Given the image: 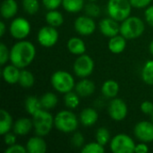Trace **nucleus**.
I'll use <instances>...</instances> for the list:
<instances>
[{
  "label": "nucleus",
  "instance_id": "obj_1",
  "mask_svg": "<svg viewBox=\"0 0 153 153\" xmlns=\"http://www.w3.org/2000/svg\"><path fill=\"white\" fill-rule=\"evenodd\" d=\"M36 57V48L29 40H18L10 49V62L20 69L28 67Z\"/></svg>",
  "mask_w": 153,
  "mask_h": 153
},
{
  "label": "nucleus",
  "instance_id": "obj_2",
  "mask_svg": "<svg viewBox=\"0 0 153 153\" xmlns=\"http://www.w3.org/2000/svg\"><path fill=\"white\" fill-rule=\"evenodd\" d=\"M80 120L78 117L70 110H61L54 117L55 127L61 133L72 134L79 126Z\"/></svg>",
  "mask_w": 153,
  "mask_h": 153
},
{
  "label": "nucleus",
  "instance_id": "obj_3",
  "mask_svg": "<svg viewBox=\"0 0 153 153\" xmlns=\"http://www.w3.org/2000/svg\"><path fill=\"white\" fill-rule=\"evenodd\" d=\"M145 30L144 22L138 16H129L120 22V34L127 40L141 37Z\"/></svg>",
  "mask_w": 153,
  "mask_h": 153
},
{
  "label": "nucleus",
  "instance_id": "obj_4",
  "mask_svg": "<svg viewBox=\"0 0 153 153\" xmlns=\"http://www.w3.org/2000/svg\"><path fill=\"white\" fill-rule=\"evenodd\" d=\"M33 130L35 134L39 136H47L55 126L54 117L47 109H40L32 116Z\"/></svg>",
  "mask_w": 153,
  "mask_h": 153
},
{
  "label": "nucleus",
  "instance_id": "obj_5",
  "mask_svg": "<svg viewBox=\"0 0 153 153\" xmlns=\"http://www.w3.org/2000/svg\"><path fill=\"white\" fill-rule=\"evenodd\" d=\"M50 82L55 91L62 94L74 90L75 87L74 76L69 72L63 70H58L53 73L50 78Z\"/></svg>",
  "mask_w": 153,
  "mask_h": 153
},
{
  "label": "nucleus",
  "instance_id": "obj_6",
  "mask_svg": "<svg viewBox=\"0 0 153 153\" xmlns=\"http://www.w3.org/2000/svg\"><path fill=\"white\" fill-rule=\"evenodd\" d=\"M132 8L129 0H108L107 13L109 17L121 22L131 15Z\"/></svg>",
  "mask_w": 153,
  "mask_h": 153
},
{
  "label": "nucleus",
  "instance_id": "obj_7",
  "mask_svg": "<svg viewBox=\"0 0 153 153\" xmlns=\"http://www.w3.org/2000/svg\"><path fill=\"white\" fill-rule=\"evenodd\" d=\"M135 145L134 140L126 134L115 135L109 143L110 151L113 153H134Z\"/></svg>",
  "mask_w": 153,
  "mask_h": 153
},
{
  "label": "nucleus",
  "instance_id": "obj_8",
  "mask_svg": "<svg viewBox=\"0 0 153 153\" xmlns=\"http://www.w3.org/2000/svg\"><path fill=\"white\" fill-rule=\"evenodd\" d=\"M94 68H95L94 60L89 55L86 54L78 56L73 66L74 74L81 79L88 78L90 75H91L94 71Z\"/></svg>",
  "mask_w": 153,
  "mask_h": 153
},
{
  "label": "nucleus",
  "instance_id": "obj_9",
  "mask_svg": "<svg viewBox=\"0 0 153 153\" xmlns=\"http://www.w3.org/2000/svg\"><path fill=\"white\" fill-rule=\"evenodd\" d=\"M30 22L23 17L14 18L9 25L10 35L17 40L25 39L30 35Z\"/></svg>",
  "mask_w": 153,
  "mask_h": 153
},
{
  "label": "nucleus",
  "instance_id": "obj_10",
  "mask_svg": "<svg viewBox=\"0 0 153 153\" xmlns=\"http://www.w3.org/2000/svg\"><path fill=\"white\" fill-rule=\"evenodd\" d=\"M59 39V33L56 28L50 25H46L41 27L37 34V39L40 46L48 48L54 47Z\"/></svg>",
  "mask_w": 153,
  "mask_h": 153
},
{
  "label": "nucleus",
  "instance_id": "obj_11",
  "mask_svg": "<svg viewBox=\"0 0 153 153\" xmlns=\"http://www.w3.org/2000/svg\"><path fill=\"white\" fill-rule=\"evenodd\" d=\"M108 113L112 120L120 122L127 117L128 107L125 100L116 97L110 100L108 107Z\"/></svg>",
  "mask_w": 153,
  "mask_h": 153
},
{
  "label": "nucleus",
  "instance_id": "obj_12",
  "mask_svg": "<svg viewBox=\"0 0 153 153\" xmlns=\"http://www.w3.org/2000/svg\"><path fill=\"white\" fill-rule=\"evenodd\" d=\"M75 31L81 36H90L96 30L97 24L92 17L88 15H81L77 17L74 22Z\"/></svg>",
  "mask_w": 153,
  "mask_h": 153
},
{
  "label": "nucleus",
  "instance_id": "obj_13",
  "mask_svg": "<svg viewBox=\"0 0 153 153\" xmlns=\"http://www.w3.org/2000/svg\"><path fill=\"white\" fill-rule=\"evenodd\" d=\"M134 134L137 140L146 143L153 142V122L151 121H140L134 128Z\"/></svg>",
  "mask_w": 153,
  "mask_h": 153
},
{
  "label": "nucleus",
  "instance_id": "obj_14",
  "mask_svg": "<svg viewBox=\"0 0 153 153\" xmlns=\"http://www.w3.org/2000/svg\"><path fill=\"white\" fill-rule=\"evenodd\" d=\"M100 31L108 38H112L120 33V23L111 17L103 18L99 22Z\"/></svg>",
  "mask_w": 153,
  "mask_h": 153
},
{
  "label": "nucleus",
  "instance_id": "obj_15",
  "mask_svg": "<svg viewBox=\"0 0 153 153\" xmlns=\"http://www.w3.org/2000/svg\"><path fill=\"white\" fill-rule=\"evenodd\" d=\"M21 70L19 67L15 66L13 64L10 65H4L2 70V77L4 81L11 85L16 84L19 82V78H20V74Z\"/></svg>",
  "mask_w": 153,
  "mask_h": 153
},
{
  "label": "nucleus",
  "instance_id": "obj_16",
  "mask_svg": "<svg viewBox=\"0 0 153 153\" xmlns=\"http://www.w3.org/2000/svg\"><path fill=\"white\" fill-rule=\"evenodd\" d=\"M95 83L88 78H82L80 82L75 83L74 87V91L81 98H87L91 96L95 92Z\"/></svg>",
  "mask_w": 153,
  "mask_h": 153
},
{
  "label": "nucleus",
  "instance_id": "obj_17",
  "mask_svg": "<svg viewBox=\"0 0 153 153\" xmlns=\"http://www.w3.org/2000/svg\"><path fill=\"white\" fill-rule=\"evenodd\" d=\"M27 152L30 153H45L47 152L48 145L43 136L35 135L30 137L25 145Z\"/></svg>",
  "mask_w": 153,
  "mask_h": 153
},
{
  "label": "nucleus",
  "instance_id": "obj_18",
  "mask_svg": "<svg viewBox=\"0 0 153 153\" xmlns=\"http://www.w3.org/2000/svg\"><path fill=\"white\" fill-rule=\"evenodd\" d=\"M79 120L81 125H82L83 126L91 127L98 122L99 114L97 110L93 108H85L81 111Z\"/></svg>",
  "mask_w": 153,
  "mask_h": 153
},
{
  "label": "nucleus",
  "instance_id": "obj_19",
  "mask_svg": "<svg viewBox=\"0 0 153 153\" xmlns=\"http://www.w3.org/2000/svg\"><path fill=\"white\" fill-rule=\"evenodd\" d=\"M32 129H33L32 119H30L28 117L18 118L13 123V132L20 136H25L29 134Z\"/></svg>",
  "mask_w": 153,
  "mask_h": 153
},
{
  "label": "nucleus",
  "instance_id": "obj_20",
  "mask_svg": "<svg viewBox=\"0 0 153 153\" xmlns=\"http://www.w3.org/2000/svg\"><path fill=\"white\" fill-rule=\"evenodd\" d=\"M126 40L127 39L124 36H122L120 33L112 38H109V40L108 43L109 51L116 55L122 53L126 48Z\"/></svg>",
  "mask_w": 153,
  "mask_h": 153
},
{
  "label": "nucleus",
  "instance_id": "obj_21",
  "mask_svg": "<svg viewBox=\"0 0 153 153\" xmlns=\"http://www.w3.org/2000/svg\"><path fill=\"white\" fill-rule=\"evenodd\" d=\"M18 12V4L15 0H4L1 4L0 13L4 20L13 18Z\"/></svg>",
  "mask_w": 153,
  "mask_h": 153
},
{
  "label": "nucleus",
  "instance_id": "obj_22",
  "mask_svg": "<svg viewBox=\"0 0 153 153\" xmlns=\"http://www.w3.org/2000/svg\"><path fill=\"white\" fill-rule=\"evenodd\" d=\"M66 47L68 51L75 56H81L82 54H85L86 51L85 42L79 37L70 38L67 41Z\"/></svg>",
  "mask_w": 153,
  "mask_h": 153
},
{
  "label": "nucleus",
  "instance_id": "obj_23",
  "mask_svg": "<svg viewBox=\"0 0 153 153\" xmlns=\"http://www.w3.org/2000/svg\"><path fill=\"white\" fill-rule=\"evenodd\" d=\"M119 92V84L115 80H107L101 86V93L107 99H114Z\"/></svg>",
  "mask_w": 153,
  "mask_h": 153
},
{
  "label": "nucleus",
  "instance_id": "obj_24",
  "mask_svg": "<svg viewBox=\"0 0 153 153\" xmlns=\"http://www.w3.org/2000/svg\"><path fill=\"white\" fill-rule=\"evenodd\" d=\"M13 120L11 114L5 110L1 109L0 111V134L4 135L6 133L13 130Z\"/></svg>",
  "mask_w": 153,
  "mask_h": 153
},
{
  "label": "nucleus",
  "instance_id": "obj_25",
  "mask_svg": "<svg viewBox=\"0 0 153 153\" xmlns=\"http://www.w3.org/2000/svg\"><path fill=\"white\" fill-rule=\"evenodd\" d=\"M45 20H46V22L48 23V25H50L55 28H58V27L62 26L65 22V18H64L63 14L56 9V10H48V13H46Z\"/></svg>",
  "mask_w": 153,
  "mask_h": 153
},
{
  "label": "nucleus",
  "instance_id": "obj_26",
  "mask_svg": "<svg viewBox=\"0 0 153 153\" xmlns=\"http://www.w3.org/2000/svg\"><path fill=\"white\" fill-rule=\"evenodd\" d=\"M24 108L26 112L30 115L31 117L36 114L38 111H39L40 109H42V105L40 102V99L35 97V96H29L26 98L25 101H24Z\"/></svg>",
  "mask_w": 153,
  "mask_h": 153
},
{
  "label": "nucleus",
  "instance_id": "obj_27",
  "mask_svg": "<svg viewBox=\"0 0 153 153\" xmlns=\"http://www.w3.org/2000/svg\"><path fill=\"white\" fill-rule=\"evenodd\" d=\"M63 8L70 13H77L83 10L85 0H63Z\"/></svg>",
  "mask_w": 153,
  "mask_h": 153
},
{
  "label": "nucleus",
  "instance_id": "obj_28",
  "mask_svg": "<svg viewBox=\"0 0 153 153\" xmlns=\"http://www.w3.org/2000/svg\"><path fill=\"white\" fill-rule=\"evenodd\" d=\"M35 83V76L34 74L27 70L26 68L22 69L21 70V74H20V78H19V82L18 84L20 86H22V88L25 89H29L30 87H32Z\"/></svg>",
  "mask_w": 153,
  "mask_h": 153
},
{
  "label": "nucleus",
  "instance_id": "obj_29",
  "mask_svg": "<svg viewBox=\"0 0 153 153\" xmlns=\"http://www.w3.org/2000/svg\"><path fill=\"white\" fill-rule=\"evenodd\" d=\"M39 99H40L42 108L44 109H47V110H49V109L56 108V106L58 103V98H57L56 94L50 92V91L44 93Z\"/></svg>",
  "mask_w": 153,
  "mask_h": 153
},
{
  "label": "nucleus",
  "instance_id": "obj_30",
  "mask_svg": "<svg viewBox=\"0 0 153 153\" xmlns=\"http://www.w3.org/2000/svg\"><path fill=\"white\" fill-rule=\"evenodd\" d=\"M80 96L74 91H71L67 93H65L64 96V103L68 109H75L80 105Z\"/></svg>",
  "mask_w": 153,
  "mask_h": 153
},
{
  "label": "nucleus",
  "instance_id": "obj_31",
  "mask_svg": "<svg viewBox=\"0 0 153 153\" xmlns=\"http://www.w3.org/2000/svg\"><path fill=\"white\" fill-rule=\"evenodd\" d=\"M142 79L148 85L153 86V60L147 61L142 69Z\"/></svg>",
  "mask_w": 153,
  "mask_h": 153
},
{
  "label": "nucleus",
  "instance_id": "obj_32",
  "mask_svg": "<svg viewBox=\"0 0 153 153\" xmlns=\"http://www.w3.org/2000/svg\"><path fill=\"white\" fill-rule=\"evenodd\" d=\"M95 138H96V141L103 146H106L108 143H110V140H111L110 133L108 129L106 127H100L96 131Z\"/></svg>",
  "mask_w": 153,
  "mask_h": 153
},
{
  "label": "nucleus",
  "instance_id": "obj_33",
  "mask_svg": "<svg viewBox=\"0 0 153 153\" xmlns=\"http://www.w3.org/2000/svg\"><path fill=\"white\" fill-rule=\"evenodd\" d=\"M22 4L24 12L30 15L37 13L39 10V0H22Z\"/></svg>",
  "mask_w": 153,
  "mask_h": 153
},
{
  "label": "nucleus",
  "instance_id": "obj_34",
  "mask_svg": "<svg viewBox=\"0 0 153 153\" xmlns=\"http://www.w3.org/2000/svg\"><path fill=\"white\" fill-rule=\"evenodd\" d=\"M105 146L96 142H91L89 143L84 144V146L81 149L82 153H104L105 152Z\"/></svg>",
  "mask_w": 153,
  "mask_h": 153
},
{
  "label": "nucleus",
  "instance_id": "obj_35",
  "mask_svg": "<svg viewBox=\"0 0 153 153\" xmlns=\"http://www.w3.org/2000/svg\"><path fill=\"white\" fill-rule=\"evenodd\" d=\"M85 14L92 17V18H97L100 15L101 10L100 7L99 6V4H96V2H89L85 4L84 8H83Z\"/></svg>",
  "mask_w": 153,
  "mask_h": 153
},
{
  "label": "nucleus",
  "instance_id": "obj_36",
  "mask_svg": "<svg viewBox=\"0 0 153 153\" xmlns=\"http://www.w3.org/2000/svg\"><path fill=\"white\" fill-rule=\"evenodd\" d=\"M71 144L74 148L82 149L85 144V138H84L83 134L78 131L74 132L72 138H71Z\"/></svg>",
  "mask_w": 153,
  "mask_h": 153
},
{
  "label": "nucleus",
  "instance_id": "obj_37",
  "mask_svg": "<svg viewBox=\"0 0 153 153\" xmlns=\"http://www.w3.org/2000/svg\"><path fill=\"white\" fill-rule=\"evenodd\" d=\"M8 61H10V49L2 42L0 44V65L4 66Z\"/></svg>",
  "mask_w": 153,
  "mask_h": 153
},
{
  "label": "nucleus",
  "instance_id": "obj_38",
  "mask_svg": "<svg viewBox=\"0 0 153 153\" xmlns=\"http://www.w3.org/2000/svg\"><path fill=\"white\" fill-rule=\"evenodd\" d=\"M63 0H42V4L47 10H56L62 5Z\"/></svg>",
  "mask_w": 153,
  "mask_h": 153
},
{
  "label": "nucleus",
  "instance_id": "obj_39",
  "mask_svg": "<svg viewBox=\"0 0 153 153\" xmlns=\"http://www.w3.org/2000/svg\"><path fill=\"white\" fill-rule=\"evenodd\" d=\"M4 152L5 153H26L27 152V149L25 146H22L21 144H18V143H14L13 145H10L8 146L5 150H4Z\"/></svg>",
  "mask_w": 153,
  "mask_h": 153
},
{
  "label": "nucleus",
  "instance_id": "obj_40",
  "mask_svg": "<svg viewBox=\"0 0 153 153\" xmlns=\"http://www.w3.org/2000/svg\"><path fill=\"white\" fill-rule=\"evenodd\" d=\"M140 109L143 114L151 116L153 113V103L150 100H144L143 102H142Z\"/></svg>",
  "mask_w": 153,
  "mask_h": 153
},
{
  "label": "nucleus",
  "instance_id": "obj_41",
  "mask_svg": "<svg viewBox=\"0 0 153 153\" xmlns=\"http://www.w3.org/2000/svg\"><path fill=\"white\" fill-rule=\"evenodd\" d=\"M4 136V143L6 146H10L13 145L14 143H16V139H17V134L13 132H8L5 134L3 135Z\"/></svg>",
  "mask_w": 153,
  "mask_h": 153
},
{
  "label": "nucleus",
  "instance_id": "obj_42",
  "mask_svg": "<svg viewBox=\"0 0 153 153\" xmlns=\"http://www.w3.org/2000/svg\"><path fill=\"white\" fill-rule=\"evenodd\" d=\"M132 6L138 9H143L148 7L152 0H129Z\"/></svg>",
  "mask_w": 153,
  "mask_h": 153
},
{
  "label": "nucleus",
  "instance_id": "obj_43",
  "mask_svg": "<svg viewBox=\"0 0 153 153\" xmlns=\"http://www.w3.org/2000/svg\"><path fill=\"white\" fill-rule=\"evenodd\" d=\"M144 19L146 22L153 27V5H149L144 11Z\"/></svg>",
  "mask_w": 153,
  "mask_h": 153
},
{
  "label": "nucleus",
  "instance_id": "obj_44",
  "mask_svg": "<svg viewBox=\"0 0 153 153\" xmlns=\"http://www.w3.org/2000/svg\"><path fill=\"white\" fill-rule=\"evenodd\" d=\"M149 146L147 145L146 143L143 142H140L139 143H137L135 145V149H134V152L136 153H146L149 152Z\"/></svg>",
  "mask_w": 153,
  "mask_h": 153
},
{
  "label": "nucleus",
  "instance_id": "obj_45",
  "mask_svg": "<svg viewBox=\"0 0 153 153\" xmlns=\"http://www.w3.org/2000/svg\"><path fill=\"white\" fill-rule=\"evenodd\" d=\"M5 32H6V25L4 21H1L0 22V36L3 37Z\"/></svg>",
  "mask_w": 153,
  "mask_h": 153
},
{
  "label": "nucleus",
  "instance_id": "obj_46",
  "mask_svg": "<svg viewBox=\"0 0 153 153\" xmlns=\"http://www.w3.org/2000/svg\"><path fill=\"white\" fill-rule=\"evenodd\" d=\"M149 50L151 52V54L153 56V40L150 43V46H149Z\"/></svg>",
  "mask_w": 153,
  "mask_h": 153
},
{
  "label": "nucleus",
  "instance_id": "obj_47",
  "mask_svg": "<svg viewBox=\"0 0 153 153\" xmlns=\"http://www.w3.org/2000/svg\"><path fill=\"white\" fill-rule=\"evenodd\" d=\"M88 2H97L98 0H87Z\"/></svg>",
  "mask_w": 153,
  "mask_h": 153
},
{
  "label": "nucleus",
  "instance_id": "obj_48",
  "mask_svg": "<svg viewBox=\"0 0 153 153\" xmlns=\"http://www.w3.org/2000/svg\"><path fill=\"white\" fill-rule=\"evenodd\" d=\"M151 120H152V121L153 122V113L152 114V115H151Z\"/></svg>",
  "mask_w": 153,
  "mask_h": 153
}]
</instances>
